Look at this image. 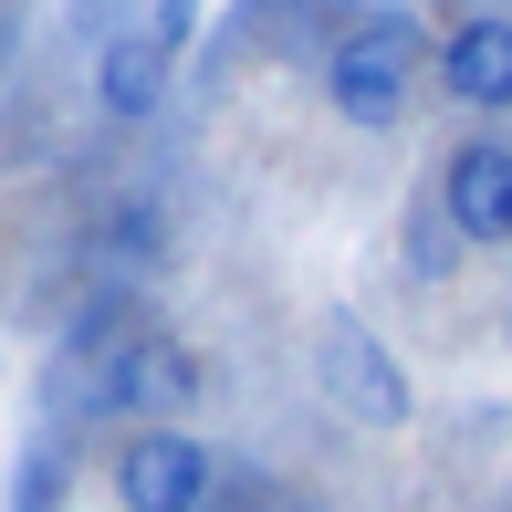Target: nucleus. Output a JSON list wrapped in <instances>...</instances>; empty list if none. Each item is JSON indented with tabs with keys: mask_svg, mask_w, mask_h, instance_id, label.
Returning <instances> with one entry per match:
<instances>
[{
	"mask_svg": "<svg viewBox=\"0 0 512 512\" xmlns=\"http://www.w3.org/2000/svg\"><path fill=\"white\" fill-rule=\"evenodd\" d=\"M418 74H429V21H418L408 0H356V21H345L335 53H324V105L356 136H398Z\"/></svg>",
	"mask_w": 512,
	"mask_h": 512,
	"instance_id": "f257e3e1",
	"label": "nucleus"
},
{
	"mask_svg": "<svg viewBox=\"0 0 512 512\" xmlns=\"http://www.w3.org/2000/svg\"><path fill=\"white\" fill-rule=\"evenodd\" d=\"M314 387H324V408H345L356 429H408L418 418V387H408L398 345H387L356 304H335L314 324Z\"/></svg>",
	"mask_w": 512,
	"mask_h": 512,
	"instance_id": "f03ea898",
	"label": "nucleus"
},
{
	"mask_svg": "<svg viewBox=\"0 0 512 512\" xmlns=\"http://www.w3.org/2000/svg\"><path fill=\"white\" fill-rule=\"evenodd\" d=\"M189 398H199V356L178 335H157V324L126 335L95 377H84V408H95V418H126V429H178Z\"/></svg>",
	"mask_w": 512,
	"mask_h": 512,
	"instance_id": "7ed1b4c3",
	"label": "nucleus"
},
{
	"mask_svg": "<svg viewBox=\"0 0 512 512\" xmlns=\"http://www.w3.org/2000/svg\"><path fill=\"white\" fill-rule=\"evenodd\" d=\"M105 492H115V512H209L220 450L199 429H126L105 460Z\"/></svg>",
	"mask_w": 512,
	"mask_h": 512,
	"instance_id": "20e7f679",
	"label": "nucleus"
},
{
	"mask_svg": "<svg viewBox=\"0 0 512 512\" xmlns=\"http://www.w3.org/2000/svg\"><path fill=\"white\" fill-rule=\"evenodd\" d=\"M429 189L450 209L460 251H512V136H460Z\"/></svg>",
	"mask_w": 512,
	"mask_h": 512,
	"instance_id": "39448f33",
	"label": "nucleus"
},
{
	"mask_svg": "<svg viewBox=\"0 0 512 512\" xmlns=\"http://www.w3.org/2000/svg\"><path fill=\"white\" fill-rule=\"evenodd\" d=\"M429 74H439V95H450L460 115H512V11L450 21L439 53H429Z\"/></svg>",
	"mask_w": 512,
	"mask_h": 512,
	"instance_id": "423d86ee",
	"label": "nucleus"
},
{
	"mask_svg": "<svg viewBox=\"0 0 512 512\" xmlns=\"http://www.w3.org/2000/svg\"><path fill=\"white\" fill-rule=\"evenodd\" d=\"M168 84H178V53L147 32V21L95 42V115L105 126H147V115L168 105Z\"/></svg>",
	"mask_w": 512,
	"mask_h": 512,
	"instance_id": "0eeeda50",
	"label": "nucleus"
},
{
	"mask_svg": "<svg viewBox=\"0 0 512 512\" xmlns=\"http://www.w3.org/2000/svg\"><path fill=\"white\" fill-rule=\"evenodd\" d=\"M398 262L418 272V283H450V272L471 262V251H460V230H450V209H439V189H429V178H418V189H408V209H398Z\"/></svg>",
	"mask_w": 512,
	"mask_h": 512,
	"instance_id": "6e6552de",
	"label": "nucleus"
},
{
	"mask_svg": "<svg viewBox=\"0 0 512 512\" xmlns=\"http://www.w3.org/2000/svg\"><path fill=\"white\" fill-rule=\"evenodd\" d=\"M147 32L168 42V53H189L199 42V0H147Z\"/></svg>",
	"mask_w": 512,
	"mask_h": 512,
	"instance_id": "1a4fd4ad",
	"label": "nucleus"
},
{
	"mask_svg": "<svg viewBox=\"0 0 512 512\" xmlns=\"http://www.w3.org/2000/svg\"><path fill=\"white\" fill-rule=\"evenodd\" d=\"M209 512H272V481H251V471H220V492H209Z\"/></svg>",
	"mask_w": 512,
	"mask_h": 512,
	"instance_id": "9d476101",
	"label": "nucleus"
},
{
	"mask_svg": "<svg viewBox=\"0 0 512 512\" xmlns=\"http://www.w3.org/2000/svg\"><path fill=\"white\" fill-rule=\"evenodd\" d=\"M502 345H512V293H502Z\"/></svg>",
	"mask_w": 512,
	"mask_h": 512,
	"instance_id": "9b49d317",
	"label": "nucleus"
}]
</instances>
